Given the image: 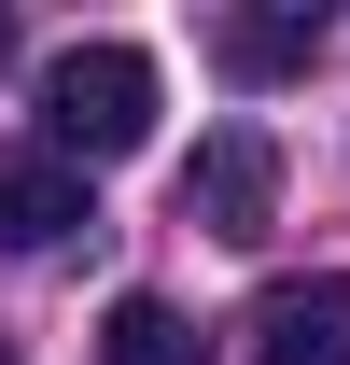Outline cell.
I'll return each mask as SVG.
<instances>
[{"mask_svg":"<svg viewBox=\"0 0 350 365\" xmlns=\"http://www.w3.org/2000/svg\"><path fill=\"white\" fill-rule=\"evenodd\" d=\"M70 225H98V197L70 155H43V140H14L0 155V253H56Z\"/></svg>","mask_w":350,"mask_h":365,"instance_id":"4","label":"cell"},{"mask_svg":"<svg viewBox=\"0 0 350 365\" xmlns=\"http://www.w3.org/2000/svg\"><path fill=\"white\" fill-rule=\"evenodd\" d=\"M238 337H253V365H350V281H336V267L266 281Z\"/></svg>","mask_w":350,"mask_h":365,"instance_id":"3","label":"cell"},{"mask_svg":"<svg viewBox=\"0 0 350 365\" xmlns=\"http://www.w3.org/2000/svg\"><path fill=\"white\" fill-rule=\"evenodd\" d=\"M211 56H224V85H295L308 56H322V14H308V0H266V14H224V29H211Z\"/></svg>","mask_w":350,"mask_h":365,"instance_id":"5","label":"cell"},{"mask_svg":"<svg viewBox=\"0 0 350 365\" xmlns=\"http://www.w3.org/2000/svg\"><path fill=\"white\" fill-rule=\"evenodd\" d=\"M140 140H154V56H140V43H70V56H43V155L112 169V155H140Z\"/></svg>","mask_w":350,"mask_h":365,"instance_id":"1","label":"cell"},{"mask_svg":"<svg viewBox=\"0 0 350 365\" xmlns=\"http://www.w3.org/2000/svg\"><path fill=\"white\" fill-rule=\"evenodd\" d=\"M0 365H14V351H0Z\"/></svg>","mask_w":350,"mask_h":365,"instance_id":"8","label":"cell"},{"mask_svg":"<svg viewBox=\"0 0 350 365\" xmlns=\"http://www.w3.org/2000/svg\"><path fill=\"white\" fill-rule=\"evenodd\" d=\"M266 211H280V140L266 127H211L196 169H182V225L196 239H266Z\"/></svg>","mask_w":350,"mask_h":365,"instance_id":"2","label":"cell"},{"mask_svg":"<svg viewBox=\"0 0 350 365\" xmlns=\"http://www.w3.org/2000/svg\"><path fill=\"white\" fill-rule=\"evenodd\" d=\"M0 71H14V14H0Z\"/></svg>","mask_w":350,"mask_h":365,"instance_id":"7","label":"cell"},{"mask_svg":"<svg viewBox=\"0 0 350 365\" xmlns=\"http://www.w3.org/2000/svg\"><path fill=\"white\" fill-rule=\"evenodd\" d=\"M98 365H196V323L169 295H112L98 309Z\"/></svg>","mask_w":350,"mask_h":365,"instance_id":"6","label":"cell"}]
</instances>
